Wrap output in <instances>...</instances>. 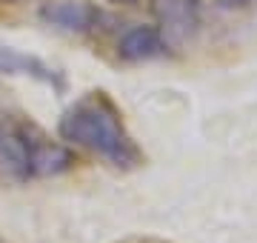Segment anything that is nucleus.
I'll return each mask as SVG.
<instances>
[{
  "instance_id": "3",
  "label": "nucleus",
  "mask_w": 257,
  "mask_h": 243,
  "mask_svg": "<svg viewBox=\"0 0 257 243\" xmlns=\"http://www.w3.org/2000/svg\"><path fill=\"white\" fill-rule=\"evenodd\" d=\"M40 18L49 26L66 29V32H89V29L97 26L100 12L86 0H55V3H46L40 9Z\"/></svg>"
},
{
  "instance_id": "4",
  "label": "nucleus",
  "mask_w": 257,
  "mask_h": 243,
  "mask_svg": "<svg viewBox=\"0 0 257 243\" xmlns=\"http://www.w3.org/2000/svg\"><path fill=\"white\" fill-rule=\"evenodd\" d=\"M0 75H26V77H35V80H40V83H46V86L63 89V75L57 69L43 63L40 57L23 55V52L9 49V46H0Z\"/></svg>"
},
{
  "instance_id": "8",
  "label": "nucleus",
  "mask_w": 257,
  "mask_h": 243,
  "mask_svg": "<svg viewBox=\"0 0 257 243\" xmlns=\"http://www.w3.org/2000/svg\"><path fill=\"white\" fill-rule=\"evenodd\" d=\"M111 3H132V0H111Z\"/></svg>"
},
{
  "instance_id": "2",
  "label": "nucleus",
  "mask_w": 257,
  "mask_h": 243,
  "mask_svg": "<svg viewBox=\"0 0 257 243\" xmlns=\"http://www.w3.org/2000/svg\"><path fill=\"white\" fill-rule=\"evenodd\" d=\"M155 15L160 20V38L166 49H180L197 35L203 18L200 0H155Z\"/></svg>"
},
{
  "instance_id": "1",
  "label": "nucleus",
  "mask_w": 257,
  "mask_h": 243,
  "mask_svg": "<svg viewBox=\"0 0 257 243\" xmlns=\"http://www.w3.org/2000/svg\"><path fill=\"white\" fill-rule=\"evenodd\" d=\"M57 132H60L63 141L97 152L100 158H106L109 163H114L120 169L140 163L138 146L132 143L128 132L123 129L117 109L103 94H92L86 100L74 103L72 109L60 117Z\"/></svg>"
},
{
  "instance_id": "6",
  "label": "nucleus",
  "mask_w": 257,
  "mask_h": 243,
  "mask_svg": "<svg viewBox=\"0 0 257 243\" xmlns=\"http://www.w3.org/2000/svg\"><path fill=\"white\" fill-rule=\"evenodd\" d=\"M74 163V155L46 138L29 141V175H60Z\"/></svg>"
},
{
  "instance_id": "5",
  "label": "nucleus",
  "mask_w": 257,
  "mask_h": 243,
  "mask_svg": "<svg viewBox=\"0 0 257 243\" xmlns=\"http://www.w3.org/2000/svg\"><path fill=\"white\" fill-rule=\"evenodd\" d=\"M0 175L9 180L29 178V138L23 132L0 129Z\"/></svg>"
},
{
  "instance_id": "7",
  "label": "nucleus",
  "mask_w": 257,
  "mask_h": 243,
  "mask_svg": "<svg viewBox=\"0 0 257 243\" xmlns=\"http://www.w3.org/2000/svg\"><path fill=\"white\" fill-rule=\"evenodd\" d=\"M163 52H166L163 38H160V32H157V29H152V26H135V29H128L126 35L120 38V43H117V55L123 57V60H132V63L160 57Z\"/></svg>"
}]
</instances>
